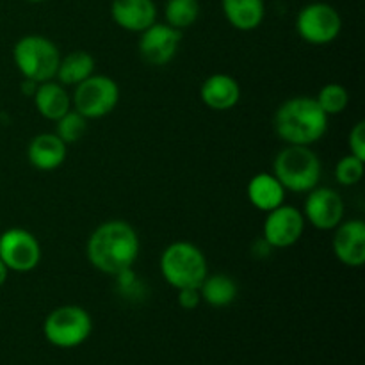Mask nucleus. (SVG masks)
I'll return each instance as SVG.
<instances>
[{
    "mask_svg": "<svg viewBox=\"0 0 365 365\" xmlns=\"http://www.w3.org/2000/svg\"><path fill=\"white\" fill-rule=\"evenodd\" d=\"M141 242L135 228L123 220L100 223L86 242V257L96 271L116 277L138 260Z\"/></svg>",
    "mask_w": 365,
    "mask_h": 365,
    "instance_id": "obj_1",
    "label": "nucleus"
},
{
    "mask_svg": "<svg viewBox=\"0 0 365 365\" xmlns=\"http://www.w3.org/2000/svg\"><path fill=\"white\" fill-rule=\"evenodd\" d=\"M330 116L314 96H292L285 100L273 116L274 134L285 145L312 146L327 135Z\"/></svg>",
    "mask_w": 365,
    "mask_h": 365,
    "instance_id": "obj_2",
    "label": "nucleus"
},
{
    "mask_svg": "<svg viewBox=\"0 0 365 365\" xmlns=\"http://www.w3.org/2000/svg\"><path fill=\"white\" fill-rule=\"evenodd\" d=\"M159 269L164 282L173 289H198L209 274V264L202 250L189 241L171 242L159 259Z\"/></svg>",
    "mask_w": 365,
    "mask_h": 365,
    "instance_id": "obj_3",
    "label": "nucleus"
},
{
    "mask_svg": "<svg viewBox=\"0 0 365 365\" xmlns=\"http://www.w3.org/2000/svg\"><path fill=\"white\" fill-rule=\"evenodd\" d=\"M273 175L285 191L309 192L319 185L323 166L310 146L287 145L274 157Z\"/></svg>",
    "mask_w": 365,
    "mask_h": 365,
    "instance_id": "obj_4",
    "label": "nucleus"
},
{
    "mask_svg": "<svg viewBox=\"0 0 365 365\" xmlns=\"http://www.w3.org/2000/svg\"><path fill=\"white\" fill-rule=\"evenodd\" d=\"M13 61L24 78L41 84L56 78L61 52L46 36L29 34L18 39L14 45Z\"/></svg>",
    "mask_w": 365,
    "mask_h": 365,
    "instance_id": "obj_5",
    "label": "nucleus"
},
{
    "mask_svg": "<svg viewBox=\"0 0 365 365\" xmlns=\"http://www.w3.org/2000/svg\"><path fill=\"white\" fill-rule=\"evenodd\" d=\"M93 331V319L78 305H63L53 309L43 323V335L53 348L73 349L84 344Z\"/></svg>",
    "mask_w": 365,
    "mask_h": 365,
    "instance_id": "obj_6",
    "label": "nucleus"
},
{
    "mask_svg": "<svg viewBox=\"0 0 365 365\" xmlns=\"http://www.w3.org/2000/svg\"><path fill=\"white\" fill-rule=\"evenodd\" d=\"M120 102V86L107 75L93 73L81 84L75 86L71 95V107L86 120H100L116 109Z\"/></svg>",
    "mask_w": 365,
    "mask_h": 365,
    "instance_id": "obj_7",
    "label": "nucleus"
},
{
    "mask_svg": "<svg viewBox=\"0 0 365 365\" xmlns=\"http://www.w3.org/2000/svg\"><path fill=\"white\" fill-rule=\"evenodd\" d=\"M342 16L331 4L310 2L296 16V32L305 43L324 46L341 36Z\"/></svg>",
    "mask_w": 365,
    "mask_h": 365,
    "instance_id": "obj_8",
    "label": "nucleus"
},
{
    "mask_svg": "<svg viewBox=\"0 0 365 365\" xmlns=\"http://www.w3.org/2000/svg\"><path fill=\"white\" fill-rule=\"evenodd\" d=\"M0 260L9 273H31L41 262V245L32 232L9 228L0 235Z\"/></svg>",
    "mask_w": 365,
    "mask_h": 365,
    "instance_id": "obj_9",
    "label": "nucleus"
},
{
    "mask_svg": "<svg viewBox=\"0 0 365 365\" xmlns=\"http://www.w3.org/2000/svg\"><path fill=\"white\" fill-rule=\"evenodd\" d=\"M262 227V239L273 250H285L294 246L305 232V217L299 209L282 203L277 209L266 212Z\"/></svg>",
    "mask_w": 365,
    "mask_h": 365,
    "instance_id": "obj_10",
    "label": "nucleus"
},
{
    "mask_svg": "<svg viewBox=\"0 0 365 365\" xmlns=\"http://www.w3.org/2000/svg\"><path fill=\"white\" fill-rule=\"evenodd\" d=\"M344 200L331 187H314L307 192L303 217L316 230H335L344 221Z\"/></svg>",
    "mask_w": 365,
    "mask_h": 365,
    "instance_id": "obj_11",
    "label": "nucleus"
},
{
    "mask_svg": "<svg viewBox=\"0 0 365 365\" xmlns=\"http://www.w3.org/2000/svg\"><path fill=\"white\" fill-rule=\"evenodd\" d=\"M182 32L168 24H153L141 32L138 50L141 59L150 66H166L175 59L180 46Z\"/></svg>",
    "mask_w": 365,
    "mask_h": 365,
    "instance_id": "obj_12",
    "label": "nucleus"
},
{
    "mask_svg": "<svg viewBox=\"0 0 365 365\" xmlns=\"http://www.w3.org/2000/svg\"><path fill=\"white\" fill-rule=\"evenodd\" d=\"M335 259L348 267H362L365 262V223L362 220L342 221L331 239Z\"/></svg>",
    "mask_w": 365,
    "mask_h": 365,
    "instance_id": "obj_13",
    "label": "nucleus"
},
{
    "mask_svg": "<svg viewBox=\"0 0 365 365\" xmlns=\"http://www.w3.org/2000/svg\"><path fill=\"white\" fill-rule=\"evenodd\" d=\"M110 18L123 31L141 34L157 21V6L153 0H113Z\"/></svg>",
    "mask_w": 365,
    "mask_h": 365,
    "instance_id": "obj_14",
    "label": "nucleus"
},
{
    "mask_svg": "<svg viewBox=\"0 0 365 365\" xmlns=\"http://www.w3.org/2000/svg\"><path fill=\"white\" fill-rule=\"evenodd\" d=\"M200 98L212 110H230L241 100V86L232 75L214 73L203 81Z\"/></svg>",
    "mask_w": 365,
    "mask_h": 365,
    "instance_id": "obj_15",
    "label": "nucleus"
},
{
    "mask_svg": "<svg viewBox=\"0 0 365 365\" xmlns=\"http://www.w3.org/2000/svg\"><path fill=\"white\" fill-rule=\"evenodd\" d=\"M68 145H64L56 132H45L32 138L27 148V159L38 171H53L66 160Z\"/></svg>",
    "mask_w": 365,
    "mask_h": 365,
    "instance_id": "obj_16",
    "label": "nucleus"
},
{
    "mask_svg": "<svg viewBox=\"0 0 365 365\" xmlns=\"http://www.w3.org/2000/svg\"><path fill=\"white\" fill-rule=\"evenodd\" d=\"M285 187L273 173H257L246 187V196L257 210L269 212L285 203Z\"/></svg>",
    "mask_w": 365,
    "mask_h": 365,
    "instance_id": "obj_17",
    "label": "nucleus"
},
{
    "mask_svg": "<svg viewBox=\"0 0 365 365\" xmlns=\"http://www.w3.org/2000/svg\"><path fill=\"white\" fill-rule=\"evenodd\" d=\"M32 100L36 110L48 121H57L71 109V96L68 95L66 88L56 81L38 84Z\"/></svg>",
    "mask_w": 365,
    "mask_h": 365,
    "instance_id": "obj_18",
    "label": "nucleus"
},
{
    "mask_svg": "<svg viewBox=\"0 0 365 365\" xmlns=\"http://www.w3.org/2000/svg\"><path fill=\"white\" fill-rule=\"evenodd\" d=\"M221 9L228 24L241 32L255 31L266 18L264 0H221Z\"/></svg>",
    "mask_w": 365,
    "mask_h": 365,
    "instance_id": "obj_19",
    "label": "nucleus"
},
{
    "mask_svg": "<svg viewBox=\"0 0 365 365\" xmlns=\"http://www.w3.org/2000/svg\"><path fill=\"white\" fill-rule=\"evenodd\" d=\"M95 57L86 50H73L68 56H61L59 66H57L56 78L59 84L66 86H77L88 77L95 73Z\"/></svg>",
    "mask_w": 365,
    "mask_h": 365,
    "instance_id": "obj_20",
    "label": "nucleus"
},
{
    "mask_svg": "<svg viewBox=\"0 0 365 365\" xmlns=\"http://www.w3.org/2000/svg\"><path fill=\"white\" fill-rule=\"evenodd\" d=\"M200 296L202 302L212 309H225L230 307L237 298L239 287L235 280L228 274H207L205 280L200 285Z\"/></svg>",
    "mask_w": 365,
    "mask_h": 365,
    "instance_id": "obj_21",
    "label": "nucleus"
},
{
    "mask_svg": "<svg viewBox=\"0 0 365 365\" xmlns=\"http://www.w3.org/2000/svg\"><path fill=\"white\" fill-rule=\"evenodd\" d=\"M164 18L170 27L184 31L196 24L200 18L198 0H168L164 6Z\"/></svg>",
    "mask_w": 365,
    "mask_h": 365,
    "instance_id": "obj_22",
    "label": "nucleus"
},
{
    "mask_svg": "<svg viewBox=\"0 0 365 365\" xmlns=\"http://www.w3.org/2000/svg\"><path fill=\"white\" fill-rule=\"evenodd\" d=\"M319 103L321 109L328 114V116H335V114H342L349 106V93L348 89L337 82H330V84L323 86L314 96Z\"/></svg>",
    "mask_w": 365,
    "mask_h": 365,
    "instance_id": "obj_23",
    "label": "nucleus"
},
{
    "mask_svg": "<svg viewBox=\"0 0 365 365\" xmlns=\"http://www.w3.org/2000/svg\"><path fill=\"white\" fill-rule=\"evenodd\" d=\"M88 130V120L77 110L70 109L63 118L56 121V134L64 145H73L81 141Z\"/></svg>",
    "mask_w": 365,
    "mask_h": 365,
    "instance_id": "obj_24",
    "label": "nucleus"
},
{
    "mask_svg": "<svg viewBox=\"0 0 365 365\" xmlns=\"http://www.w3.org/2000/svg\"><path fill=\"white\" fill-rule=\"evenodd\" d=\"M364 163L365 160L351 155V153L342 157L335 166V178L339 184L346 185V187L359 184L364 177Z\"/></svg>",
    "mask_w": 365,
    "mask_h": 365,
    "instance_id": "obj_25",
    "label": "nucleus"
},
{
    "mask_svg": "<svg viewBox=\"0 0 365 365\" xmlns=\"http://www.w3.org/2000/svg\"><path fill=\"white\" fill-rule=\"evenodd\" d=\"M116 287L118 292L125 298H138V296H143V285L139 282V278L135 277L134 269H125L121 273L116 274Z\"/></svg>",
    "mask_w": 365,
    "mask_h": 365,
    "instance_id": "obj_26",
    "label": "nucleus"
},
{
    "mask_svg": "<svg viewBox=\"0 0 365 365\" xmlns=\"http://www.w3.org/2000/svg\"><path fill=\"white\" fill-rule=\"evenodd\" d=\"M348 146L351 155L365 160V123L364 121H359V123L351 128V132H349L348 135Z\"/></svg>",
    "mask_w": 365,
    "mask_h": 365,
    "instance_id": "obj_27",
    "label": "nucleus"
},
{
    "mask_svg": "<svg viewBox=\"0 0 365 365\" xmlns=\"http://www.w3.org/2000/svg\"><path fill=\"white\" fill-rule=\"evenodd\" d=\"M178 305L184 310H195L198 309L202 303V296H200V289L187 287V289H178Z\"/></svg>",
    "mask_w": 365,
    "mask_h": 365,
    "instance_id": "obj_28",
    "label": "nucleus"
},
{
    "mask_svg": "<svg viewBox=\"0 0 365 365\" xmlns=\"http://www.w3.org/2000/svg\"><path fill=\"white\" fill-rule=\"evenodd\" d=\"M36 88H38V84H36V82H32V81H27V78H25L24 84H21V91H24V95H27V96L34 95Z\"/></svg>",
    "mask_w": 365,
    "mask_h": 365,
    "instance_id": "obj_29",
    "label": "nucleus"
},
{
    "mask_svg": "<svg viewBox=\"0 0 365 365\" xmlns=\"http://www.w3.org/2000/svg\"><path fill=\"white\" fill-rule=\"evenodd\" d=\"M7 277H9V269L6 267V264L0 260V287L7 282Z\"/></svg>",
    "mask_w": 365,
    "mask_h": 365,
    "instance_id": "obj_30",
    "label": "nucleus"
},
{
    "mask_svg": "<svg viewBox=\"0 0 365 365\" xmlns=\"http://www.w3.org/2000/svg\"><path fill=\"white\" fill-rule=\"evenodd\" d=\"M25 2H31V4H41V2H46V0H25Z\"/></svg>",
    "mask_w": 365,
    "mask_h": 365,
    "instance_id": "obj_31",
    "label": "nucleus"
}]
</instances>
